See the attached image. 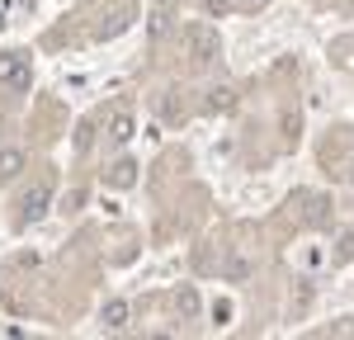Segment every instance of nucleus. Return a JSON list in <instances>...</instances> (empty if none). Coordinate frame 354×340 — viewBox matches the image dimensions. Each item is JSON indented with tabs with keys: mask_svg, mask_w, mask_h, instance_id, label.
I'll use <instances>...</instances> for the list:
<instances>
[{
	"mask_svg": "<svg viewBox=\"0 0 354 340\" xmlns=\"http://www.w3.org/2000/svg\"><path fill=\"white\" fill-rule=\"evenodd\" d=\"M104 133H109V142H128V138H133V133H137L133 113H123V109H118V113H113V118H109V128H104Z\"/></svg>",
	"mask_w": 354,
	"mask_h": 340,
	"instance_id": "obj_7",
	"label": "nucleus"
},
{
	"mask_svg": "<svg viewBox=\"0 0 354 340\" xmlns=\"http://www.w3.org/2000/svg\"><path fill=\"white\" fill-rule=\"evenodd\" d=\"M48 203H53V185L43 180V185H33V189H28V194L19 198V213H24L28 223H38V218L48 213Z\"/></svg>",
	"mask_w": 354,
	"mask_h": 340,
	"instance_id": "obj_3",
	"label": "nucleus"
},
{
	"mask_svg": "<svg viewBox=\"0 0 354 340\" xmlns=\"http://www.w3.org/2000/svg\"><path fill=\"white\" fill-rule=\"evenodd\" d=\"M28 81H33L28 53H0V85L5 90H28Z\"/></svg>",
	"mask_w": 354,
	"mask_h": 340,
	"instance_id": "obj_2",
	"label": "nucleus"
},
{
	"mask_svg": "<svg viewBox=\"0 0 354 340\" xmlns=\"http://www.w3.org/2000/svg\"><path fill=\"white\" fill-rule=\"evenodd\" d=\"M19 170H24V151L19 147H0V185H10Z\"/></svg>",
	"mask_w": 354,
	"mask_h": 340,
	"instance_id": "obj_6",
	"label": "nucleus"
},
{
	"mask_svg": "<svg viewBox=\"0 0 354 340\" xmlns=\"http://www.w3.org/2000/svg\"><path fill=\"white\" fill-rule=\"evenodd\" d=\"M241 5H265V0H241Z\"/></svg>",
	"mask_w": 354,
	"mask_h": 340,
	"instance_id": "obj_14",
	"label": "nucleus"
},
{
	"mask_svg": "<svg viewBox=\"0 0 354 340\" xmlns=\"http://www.w3.org/2000/svg\"><path fill=\"white\" fill-rule=\"evenodd\" d=\"M335 260H354V232H345V236L335 241Z\"/></svg>",
	"mask_w": 354,
	"mask_h": 340,
	"instance_id": "obj_11",
	"label": "nucleus"
},
{
	"mask_svg": "<svg viewBox=\"0 0 354 340\" xmlns=\"http://www.w3.org/2000/svg\"><path fill=\"white\" fill-rule=\"evenodd\" d=\"M307 223H312V227H326V223H330V203H326V198H312V213H307Z\"/></svg>",
	"mask_w": 354,
	"mask_h": 340,
	"instance_id": "obj_9",
	"label": "nucleus"
},
{
	"mask_svg": "<svg viewBox=\"0 0 354 340\" xmlns=\"http://www.w3.org/2000/svg\"><path fill=\"white\" fill-rule=\"evenodd\" d=\"M175 308H180V317H198V298H194V288H185V293L175 298Z\"/></svg>",
	"mask_w": 354,
	"mask_h": 340,
	"instance_id": "obj_10",
	"label": "nucleus"
},
{
	"mask_svg": "<svg viewBox=\"0 0 354 340\" xmlns=\"http://www.w3.org/2000/svg\"><path fill=\"white\" fill-rule=\"evenodd\" d=\"M128 317H133V308H128V303H118V298H113V303H104V312H100L104 331H123V326H128Z\"/></svg>",
	"mask_w": 354,
	"mask_h": 340,
	"instance_id": "obj_5",
	"label": "nucleus"
},
{
	"mask_svg": "<svg viewBox=\"0 0 354 340\" xmlns=\"http://www.w3.org/2000/svg\"><path fill=\"white\" fill-rule=\"evenodd\" d=\"M227 274H232V279H245V274H250V255H236V260L227 265Z\"/></svg>",
	"mask_w": 354,
	"mask_h": 340,
	"instance_id": "obj_12",
	"label": "nucleus"
},
{
	"mask_svg": "<svg viewBox=\"0 0 354 340\" xmlns=\"http://www.w3.org/2000/svg\"><path fill=\"white\" fill-rule=\"evenodd\" d=\"M203 5H208L213 15H222V10H227V0H203Z\"/></svg>",
	"mask_w": 354,
	"mask_h": 340,
	"instance_id": "obj_13",
	"label": "nucleus"
},
{
	"mask_svg": "<svg viewBox=\"0 0 354 340\" xmlns=\"http://www.w3.org/2000/svg\"><path fill=\"white\" fill-rule=\"evenodd\" d=\"M185 53H189L194 66H213L222 57V38H218V28H208V24H189L185 28Z\"/></svg>",
	"mask_w": 354,
	"mask_h": 340,
	"instance_id": "obj_1",
	"label": "nucleus"
},
{
	"mask_svg": "<svg viewBox=\"0 0 354 340\" xmlns=\"http://www.w3.org/2000/svg\"><path fill=\"white\" fill-rule=\"evenodd\" d=\"M109 180H113V189H128V185H133V180H137V166H133V161H118V166H113V175H109Z\"/></svg>",
	"mask_w": 354,
	"mask_h": 340,
	"instance_id": "obj_8",
	"label": "nucleus"
},
{
	"mask_svg": "<svg viewBox=\"0 0 354 340\" xmlns=\"http://www.w3.org/2000/svg\"><path fill=\"white\" fill-rule=\"evenodd\" d=\"M203 109L208 113H232L236 109V90H232V85H213L208 100H203Z\"/></svg>",
	"mask_w": 354,
	"mask_h": 340,
	"instance_id": "obj_4",
	"label": "nucleus"
}]
</instances>
